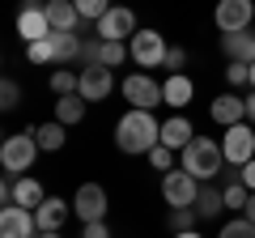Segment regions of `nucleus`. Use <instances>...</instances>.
I'll use <instances>...</instances> for the list:
<instances>
[{"label":"nucleus","instance_id":"f257e3e1","mask_svg":"<svg viewBox=\"0 0 255 238\" xmlns=\"http://www.w3.org/2000/svg\"><path fill=\"white\" fill-rule=\"evenodd\" d=\"M115 145L124 149L128 157H149V149L162 145V123L153 119V111H128L115 123Z\"/></svg>","mask_w":255,"mask_h":238},{"label":"nucleus","instance_id":"f03ea898","mask_svg":"<svg viewBox=\"0 0 255 238\" xmlns=\"http://www.w3.org/2000/svg\"><path fill=\"white\" fill-rule=\"evenodd\" d=\"M183 170H191L196 179H200V183L217 179V174L226 170V153H221V140L200 136V132H196V140L183 149Z\"/></svg>","mask_w":255,"mask_h":238},{"label":"nucleus","instance_id":"7ed1b4c3","mask_svg":"<svg viewBox=\"0 0 255 238\" xmlns=\"http://www.w3.org/2000/svg\"><path fill=\"white\" fill-rule=\"evenodd\" d=\"M34 157H38L34 128L13 132V136H4V145H0V166H4V174H13V179H21V174L34 166Z\"/></svg>","mask_w":255,"mask_h":238},{"label":"nucleus","instance_id":"20e7f679","mask_svg":"<svg viewBox=\"0 0 255 238\" xmlns=\"http://www.w3.org/2000/svg\"><path fill=\"white\" fill-rule=\"evenodd\" d=\"M128 51H132V64L145 73V68H166L170 43L162 38V30H136V34L128 38Z\"/></svg>","mask_w":255,"mask_h":238},{"label":"nucleus","instance_id":"39448f33","mask_svg":"<svg viewBox=\"0 0 255 238\" xmlns=\"http://www.w3.org/2000/svg\"><path fill=\"white\" fill-rule=\"evenodd\" d=\"M196 196H200V179L191 170H166L162 174V200L170 209H196Z\"/></svg>","mask_w":255,"mask_h":238},{"label":"nucleus","instance_id":"423d86ee","mask_svg":"<svg viewBox=\"0 0 255 238\" xmlns=\"http://www.w3.org/2000/svg\"><path fill=\"white\" fill-rule=\"evenodd\" d=\"M221 153H226V162L234 166H247L255 162V128L251 123H234V128H226V136H221Z\"/></svg>","mask_w":255,"mask_h":238},{"label":"nucleus","instance_id":"0eeeda50","mask_svg":"<svg viewBox=\"0 0 255 238\" xmlns=\"http://www.w3.org/2000/svg\"><path fill=\"white\" fill-rule=\"evenodd\" d=\"M213 21H217L221 34H238V30H251V21H255V0H217V9H213Z\"/></svg>","mask_w":255,"mask_h":238},{"label":"nucleus","instance_id":"6e6552de","mask_svg":"<svg viewBox=\"0 0 255 238\" xmlns=\"http://www.w3.org/2000/svg\"><path fill=\"white\" fill-rule=\"evenodd\" d=\"M119 90H124V98L132 102L136 111H153V107H162V102H166L162 98V85H157L149 73H128Z\"/></svg>","mask_w":255,"mask_h":238},{"label":"nucleus","instance_id":"1a4fd4ad","mask_svg":"<svg viewBox=\"0 0 255 238\" xmlns=\"http://www.w3.org/2000/svg\"><path fill=\"white\" fill-rule=\"evenodd\" d=\"M73 217H81V226L107 221V187L102 183H81L77 196H73Z\"/></svg>","mask_w":255,"mask_h":238},{"label":"nucleus","instance_id":"9d476101","mask_svg":"<svg viewBox=\"0 0 255 238\" xmlns=\"http://www.w3.org/2000/svg\"><path fill=\"white\" fill-rule=\"evenodd\" d=\"M136 30H140V26H136V13L128 9V4H115V9L94 26V34L107 38V43H124V38H132Z\"/></svg>","mask_w":255,"mask_h":238},{"label":"nucleus","instance_id":"9b49d317","mask_svg":"<svg viewBox=\"0 0 255 238\" xmlns=\"http://www.w3.org/2000/svg\"><path fill=\"white\" fill-rule=\"evenodd\" d=\"M0 238H38V221L21 204H4L0 209Z\"/></svg>","mask_w":255,"mask_h":238},{"label":"nucleus","instance_id":"f8f14e48","mask_svg":"<svg viewBox=\"0 0 255 238\" xmlns=\"http://www.w3.org/2000/svg\"><path fill=\"white\" fill-rule=\"evenodd\" d=\"M43 13L51 21V34H81V26H85L73 0H43Z\"/></svg>","mask_w":255,"mask_h":238},{"label":"nucleus","instance_id":"ddd939ff","mask_svg":"<svg viewBox=\"0 0 255 238\" xmlns=\"http://www.w3.org/2000/svg\"><path fill=\"white\" fill-rule=\"evenodd\" d=\"M111 90H115V73L111 68H81V85H77V94H81L85 102H102L111 98Z\"/></svg>","mask_w":255,"mask_h":238},{"label":"nucleus","instance_id":"4468645a","mask_svg":"<svg viewBox=\"0 0 255 238\" xmlns=\"http://www.w3.org/2000/svg\"><path fill=\"white\" fill-rule=\"evenodd\" d=\"M209 115H213V123H221V128H234V123H247V98H238V94L230 90V94H221V98H213Z\"/></svg>","mask_w":255,"mask_h":238},{"label":"nucleus","instance_id":"2eb2a0df","mask_svg":"<svg viewBox=\"0 0 255 238\" xmlns=\"http://www.w3.org/2000/svg\"><path fill=\"white\" fill-rule=\"evenodd\" d=\"M17 34L26 38V43H38V38H51V21H47L43 4H26V9L17 13Z\"/></svg>","mask_w":255,"mask_h":238},{"label":"nucleus","instance_id":"dca6fc26","mask_svg":"<svg viewBox=\"0 0 255 238\" xmlns=\"http://www.w3.org/2000/svg\"><path fill=\"white\" fill-rule=\"evenodd\" d=\"M68 217H73V200H60V196H47V200L34 209L38 230H64Z\"/></svg>","mask_w":255,"mask_h":238},{"label":"nucleus","instance_id":"f3484780","mask_svg":"<svg viewBox=\"0 0 255 238\" xmlns=\"http://www.w3.org/2000/svg\"><path fill=\"white\" fill-rule=\"evenodd\" d=\"M162 98H166V107L183 111L191 98H196V85H191V77H187V73H170V77L162 81Z\"/></svg>","mask_w":255,"mask_h":238},{"label":"nucleus","instance_id":"a211bd4d","mask_svg":"<svg viewBox=\"0 0 255 238\" xmlns=\"http://www.w3.org/2000/svg\"><path fill=\"white\" fill-rule=\"evenodd\" d=\"M221 51H226V60H243V64H255V30L221 34Z\"/></svg>","mask_w":255,"mask_h":238},{"label":"nucleus","instance_id":"6ab92c4d","mask_svg":"<svg viewBox=\"0 0 255 238\" xmlns=\"http://www.w3.org/2000/svg\"><path fill=\"white\" fill-rule=\"evenodd\" d=\"M191 140H196V128H191L183 115H170V119L162 123V145H166V149H179V153H183Z\"/></svg>","mask_w":255,"mask_h":238},{"label":"nucleus","instance_id":"aec40b11","mask_svg":"<svg viewBox=\"0 0 255 238\" xmlns=\"http://www.w3.org/2000/svg\"><path fill=\"white\" fill-rule=\"evenodd\" d=\"M43 200H47V192H43V183H38V179L21 174L17 183H13V204H21V209H30V213H34Z\"/></svg>","mask_w":255,"mask_h":238},{"label":"nucleus","instance_id":"412c9836","mask_svg":"<svg viewBox=\"0 0 255 238\" xmlns=\"http://www.w3.org/2000/svg\"><path fill=\"white\" fill-rule=\"evenodd\" d=\"M34 140H38L43 153H60L68 136H64V123H60V119H51V123H38V128H34Z\"/></svg>","mask_w":255,"mask_h":238},{"label":"nucleus","instance_id":"4be33fe9","mask_svg":"<svg viewBox=\"0 0 255 238\" xmlns=\"http://www.w3.org/2000/svg\"><path fill=\"white\" fill-rule=\"evenodd\" d=\"M55 119H60L64 128L81 123V119H85V98H81V94H64V98L55 102Z\"/></svg>","mask_w":255,"mask_h":238},{"label":"nucleus","instance_id":"5701e85b","mask_svg":"<svg viewBox=\"0 0 255 238\" xmlns=\"http://www.w3.org/2000/svg\"><path fill=\"white\" fill-rule=\"evenodd\" d=\"M51 43H55V64H73V60H81L85 34H51Z\"/></svg>","mask_w":255,"mask_h":238},{"label":"nucleus","instance_id":"b1692460","mask_svg":"<svg viewBox=\"0 0 255 238\" xmlns=\"http://www.w3.org/2000/svg\"><path fill=\"white\" fill-rule=\"evenodd\" d=\"M221 209H226V196H221L217 187L200 183V196H196V213H200V217H221Z\"/></svg>","mask_w":255,"mask_h":238},{"label":"nucleus","instance_id":"393cba45","mask_svg":"<svg viewBox=\"0 0 255 238\" xmlns=\"http://www.w3.org/2000/svg\"><path fill=\"white\" fill-rule=\"evenodd\" d=\"M221 196H226V209L238 213V209H247V200H251V187H247L243 179H238V170H234V174H230V183L221 187Z\"/></svg>","mask_w":255,"mask_h":238},{"label":"nucleus","instance_id":"a878e982","mask_svg":"<svg viewBox=\"0 0 255 238\" xmlns=\"http://www.w3.org/2000/svg\"><path fill=\"white\" fill-rule=\"evenodd\" d=\"M73 4H77V13H81V21H85V26H90V21H94V26H98V21L107 17L111 9H115L111 0H73Z\"/></svg>","mask_w":255,"mask_h":238},{"label":"nucleus","instance_id":"bb28decb","mask_svg":"<svg viewBox=\"0 0 255 238\" xmlns=\"http://www.w3.org/2000/svg\"><path fill=\"white\" fill-rule=\"evenodd\" d=\"M77 85H81V73H68V68H55V73H51V94H55V98L77 94Z\"/></svg>","mask_w":255,"mask_h":238},{"label":"nucleus","instance_id":"cd10ccee","mask_svg":"<svg viewBox=\"0 0 255 238\" xmlns=\"http://www.w3.org/2000/svg\"><path fill=\"white\" fill-rule=\"evenodd\" d=\"M124 60H132V51H128L124 43H107V38H102V55H98V64H102V68H119Z\"/></svg>","mask_w":255,"mask_h":238},{"label":"nucleus","instance_id":"c85d7f7f","mask_svg":"<svg viewBox=\"0 0 255 238\" xmlns=\"http://www.w3.org/2000/svg\"><path fill=\"white\" fill-rule=\"evenodd\" d=\"M26 60H30V64H55V43H51V38L26 43Z\"/></svg>","mask_w":255,"mask_h":238},{"label":"nucleus","instance_id":"c756f323","mask_svg":"<svg viewBox=\"0 0 255 238\" xmlns=\"http://www.w3.org/2000/svg\"><path fill=\"white\" fill-rule=\"evenodd\" d=\"M196 217H200L196 209H170L166 226H170V234H183V230H196Z\"/></svg>","mask_w":255,"mask_h":238},{"label":"nucleus","instance_id":"7c9ffc66","mask_svg":"<svg viewBox=\"0 0 255 238\" xmlns=\"http://www.w3.org/2000/svg\"><path fill=\"white\" fill-rule=\"evenodd\" d=\"M98 55H102V38H98V34H85L81 60H77V64H81V68H98Z\"/></svg>","mask_w":255,"mask_h":238},{"label":"nucleus","instance_id":"2f4dec72","mask_svg":"<svg viewBox=\"0 0 255 238\" xmlns=\"http://www.w3.org/2000/svg\"><path fill=\"white\" fill-rule=\"evenodd\" d=\"M226 85H230V90H238V85H251V64H243V60H230V64H226Z\"/></svg>","mask_w":255,"mask_h":238},{"label":"nucleus","instance_id":"473e14b6","mask_svg":"<svg viewBox=\"0 0 255 238\" xmlns=\"http://www.w3.org/2000/svg\"><path fill=\"white\" fill-rule=\"evenodd\" d=\"M217 238H255V226H251L247 217H230L226 226H221Z\"/></svg>","mask_w":255,"mask_h":238},{"label":"nucleus","instance_id":"72a5a7b5","mask_svg":"<svg viewBox=\"0 0 255 238\" xmlns=\"http://www.w3.org/2000/svg\"><path fill=\"white\" fill-rule=\"evenodd\" d=\"M17 102H21V85L13 81V77H4V85H0V107H4V111H13Z\"/></svg>","mask_w":255,"mask_h":238},{"label":"nucleus","instance_id":"f704fd0d","mask_svg":"<svg viewBox=\"0 0 255 238\" xmlns=\"http://www.w3.org/2000/svg\"><path fill=\"white\" fill-rule=\"evenodd\" d=\"M149 166L153 170H174V149H166V145L149 149Z\"/></svg>","mask_w":255,"mask_h":238},{"label":"nucleus","instance_id":"c9c22d12","mask_svg":"<svg viewBox=\"0 0 255 238\" xmlns=\"http://www.w3.org/2000/svg\"><path fill=\"white\" fill-rule=\"evenodd\" d=\"M166 68H170V73H183V68H187V51H183V47H170V55H166Z\"/></svg>","mask_w":255,"mask_h":238},{"label":"nucleus","instance_id":"e433bc0d","mask_svg":"<svg viewBox=\"0 0 255 238\" xmlns=\"http://www.w3.org/2000/svg\"><path fill=\"white\" fill-rule=\"evenodd\" d=\"M81 238H111V230H107V221H90L81 230Z\"/></svg>","mask_w":255,"mask_h":238},{"label":"nucleus","instance_id":"4c0bfd02","mask_svg":"<svg viewBox=\"0 0 255 238\" xmlns=\"http://www.w3.org/2000/svg\"><path fill=\"white\" fill-rule=\"evenodd\" d=\"M238 179H243L247 187L255 192V162H247V166H238Z\"/></svg>","mask_w":255,"mask_h":238},{"label":"nucleus","instance_id":"58836bf2","mask_svg":"<svg viewBox=\"0 0 255 238\" xmlns=\"http://www.w3.org/2000/svg\"><path fill=\"white\" fill-rule=\"evenodd\" d=\"M247 123H251V128H255V90L247 94Z\"/></svg>","mask_w":255,"mask_h":238},{"label":"nucleus","instance_id":"ea45409f","mask_svg":"<svg viewBox=\"0 0 255 238\" xmlns=\"http://www.w3.org/2000/svg\"><path fill=\"white\" fill-rule=\"evenodd\" d=\"M243 217H247V221H251V226H255V192H251V200H247V209H243Z\"/></svg>","mask_w":255,"mask_h":238},{"label":"nucleus","instance_id":"a19ab883","mask_svg":"<svg viewBox=\"0 0 255 238\" xmlns=\"http://www.w3.org/2000/svg\"><path fill=\"white\" fill-rule=\"evenodd\" d=\"M38 238H64V230H38Z\"/></svg>","mask_w":255,"mask_h":238},{"label":"nucleus","instance_id":"79ce46f5","mask_svg":"<svg viewBox=\"0 0 255 238\" xmlns=\"http://www.w3.org/2000/svg\"><path fill=\"white\" fill-rule=\"evenodd\" d=\"M174 238H204L200 230H183V234H174Z\"/></svg>","mask_w":255,"mask_h":238},{"label":"nucleus","instance_id":"37998d69","mask_svg":"<svg viewBox=\"0 0 255 238\" xmlns=\"http://www.w3.org/2000/svg\"><path fill=\"white\" fill-rule=\"evenodd\" d=\"M251 90H255V64H251Z\"/></svg>","mask_w":255,"mask_h":238}]
</instances>
